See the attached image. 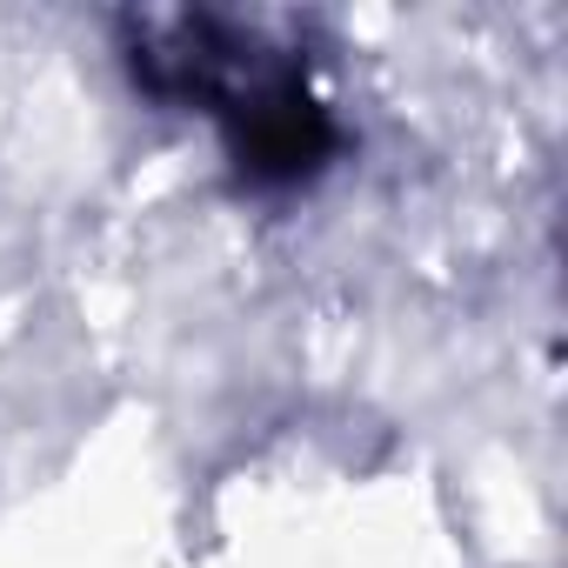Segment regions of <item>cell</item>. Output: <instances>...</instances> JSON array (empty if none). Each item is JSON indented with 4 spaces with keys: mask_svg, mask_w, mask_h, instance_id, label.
<instances>
[{
    "mask_svg": "<svg viewBox=\"0 0 568 568\" xmlns=\"http://www.w3.org/2000/svg\"><path fill=\"white\" fill-rule=\"evenodd\" d=\"M328 148H335L328 114H322L302 88H288V81H281V88H261V94L247 101V114H241V134H234L241 168L261 174V181H302V174L322 168Z\"/></svg>",
    "mask_w": 568,
    "mask_h": 568,
    "instance_id": "6da1fadb",
    "label": "cell"
}]
</instances>
